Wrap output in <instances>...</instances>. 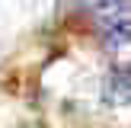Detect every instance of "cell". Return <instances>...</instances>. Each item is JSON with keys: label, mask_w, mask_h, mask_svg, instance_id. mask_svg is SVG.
Wrapping results in <instances>:
<instances>
[{"label": "cell", "mask_w": 131, "mask_h": 128, "mask_svg": "<svg viewBox=\"0 0 131 128\" xmlns=\"http://www.w3.org/2000/svg\"><path fill=\"white\" fill-rule=\"evenodd\" d=\"M96 19L109 45H125L128 38V23H131V6L128 3H106L96 6Z\"/></svg>", "instance_id": "6da1fadb"}, {"label": "cell", "mask_w": 131, "mask_h": 128, "mask_svg": "<svg viewBox=\"0 0 131 128\" xmlns=\"http://www.w3.org/2000/svg\"><path fill=\"white\" fill-rule=\"evenodd\" d=\"M102 96H106V102H109V106H128L131 80H128V70H125V67H112V70L106 74Z\"/></svg>", "instance_id": "7a4b0ae2"}]
</instances>
